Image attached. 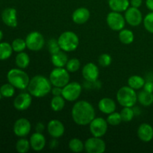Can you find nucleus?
Segmentation results:
<instances>
[{
    "instance_id": "nucleus-30",
    "label": "nucleus",
    "mask_w": 153,
    "mask_h": 153,
    "mask_svg": "<svg viewBox=\"0 0 153 153\" xmlns=\"http://www.w3.org/2000/svg\"><path fill=\"white\" fill-rule=\"evenodd\" d=\"M68 146L70 150L74 152H81L85 149V143L79 138L71 139Z\"/></svg>"
},
{
    "instance_id": "nucleus-44",
    "label": "nucleus",
    "mask_w": 153,
    "mask_h": 153,
    "mask_svg": "<svg viewBox=\"0 0 153 153\" xmlns=\"http://www.w3.org/2000/svg\"><path fill=\"white\" fill-rule=\"evenodd\" d=\"M146 6L150 11H153V0H146Z\"/></svg>"
},
{
    "instance_id": "nucleus-15",
    "label": "nucleus",
    "mask_w": 153,
    "mask_h": 153,
    "mask_svg": "<svg viewBox=\"0 0 153 153\" xmlns=\"http://www.w3.org/2000/svg\"><path fill=\"white\" fill-rule=\"evenodd\" d=\"M32 97L29 93L19 94L13 101V106L18 111H25L31 106Z\"/></svg>"
},
{
    "instance_id": "nucleus-43",
    "label": "nucleus",
    "mask_w": 153,
    "mask_h": 153,
    "mask_svg": "<svg viewBox=\"0 0 153 153\" xmlns=\"http://www.w3.org/2000/svg\"><path fill=\"white\" fill-rule=\"evenodd\" d=\"M35 128H36V132L42 133L43 131H44L45 126L44 125H43V123H37V125H36L35 126Z\"/></svg>"
},
{
    "instance_id": "nucleus-36",
    "label": "nucleus",
    "mask_w": 153,
    "mask_h": 153,
    "mask_svg": "<svg viewBox=\"0 0 153 153\" xmlns=\"http://www.w3.org/2000/svg\"><path fill=\"white\" fill-rule=\"evenodd\" d=\"M144 28L147 31L153 34V11H150L143 19Z\"/></svg>"
},
{
    "instance_id": "nucleus-34",
    "label": "nucleus",
    "mask_w": 153,
    "mask_h": 153,
    "mask_svg": "<svg viewBox=\"0 0 153 153\" xmlns=\"http://www.w3.org/2000/svg\"><path fill=\"white\" fill-rule=\"evenodd\" d=\"M13 50L16 52H21L25 50V48H27L25 40L22 38H16L11 43Z\"/></svg>"
},
{
    "instance_id": "nucleus-23",
    "label": "nucleus",
    "mask_w": 153,
    "mask_h": 153,
    "mask_svg": "<svg viewBox=\"0 0 153 153\" xmlns=\"http://www.w3.org/2000/svg\"><path fill=\"white\" fill-rule=\"evenodd\" d=\"M51 61L55 67H64L68 61L67 54L64 51H59L57 53L52 55Z\"/></svg>"
},
{
    "instance_id": "nucleus-3",
    "label": "nucleus",
    "mask_w": 153,
    "mask_h": 153,
    "mask_svg": "<svg viewBox=\"0 0 153 153\" xmlns=\"http://www.w3.org/2000/svg\"><path fill=\"white\" fill-rule=\"evenodd\" d=\"M7 79L9 83L11 84L15 88L19 90H25V88H28L30 82L28 75L20 68L11 69L9 70L7 75Z\"/></svg>"
},
{
    "instance_id": "nucleus-7",
    "label": "nucleus",
    "mask_w": 153,
    "mask_h": 153,
    "mask_svg": "<svg viewBox=\"0 0 153 153\" xmlns=\"http://www.w3.org/2000/svg\"><path fill=\"white\" fill-rule=\"evenodd\" d=\"M82 91V87L76 82H69L62 89V97L66 101L74 102L79 99Z\"/></svg>"
},
{
    "instance_id": "nucleus-17",
    "label": "nucleus",
    "mask_w": 153,
    "mask_h": 153,
    "mask_svg": "<svg viewBox=\"0 0 153 153\" xmlns=\"http://www.w3.org/2000/svg\"><path fill=\"white\" fill-rule=\"evenodd\" d=\"M16 10L13 7H7L1 13V19L6 25L11 28L17 26Z\"/></svg>"
},
{
    "instance_id": "nucleus-14",
    "label": "nucleus",
    "mask_w": 153,
    "mask_h": 153,
    "mask_svg": "<svg viewBox=\"0 0 153 153\" xmlns=\"http://www.w3.org/2000/svg\"><path fill=\"white\" fill-rule=\"evenodd\" d=\"M82 76L88 82H96L100 76L98 67L92 62L85 64L82 69Z\"/></svg>"
},
{
    "instance_id": "nucleus-11",
    "label": "nucleus",
    "mask_w": 153,
    "mask_h": 153,
    "mask_svg": "<svg viewBox=\"0 0 153 153\" xmlns=\"http://www.w3.org/2000/svg\"><path fill=\"white\" fill-rule=\"evenodd\" d=\"M108 125L107 120L103 118L95 117L89 124L90 131L94 137H102L107 132Z\"/></svg>"
},
{
    "instance_id": "nucleus-12",
    "label": "nucleus",
    "mask_w": 153,
    "mask_h": 153,
    "mask_svg": "<svg viewBox=\"0 0 153 153\" xmlns=\"http://www.w3.org/2000/svg\"><path fill=\"white\" fill-rule=\"evenodd\" d=\"M126 22L131 26H137L143 22V15L137 7H128L125 12Z\"/></svg>"
},
{
    "instance_id": "nucleus-40",
    "label": "nucleus",
    "mask_w": 153,
    "mask_h": 153,
    "mask_svg": "<svg viewBox=\"0 0 153 153\" xmlns=\"http://www.w3.org/2000/svg\"><path fill=\"white\" fill-rule=\"evenodd\" d=\"M143 90L147 92L153 93V82L152 81H147L145 82L144 86H143Z\"/></svg>"
},
{
    "instance_id": "nucleus-31",
    "label": "nucleus",
    "mask_w": 153,
    "mask_h": 153,
    "mask_svg": "<svg viewBox=\"0 0 153 153\" xmlns=\"http://www.w3.org/2000/svg\"><path fill=\"white\" fill-rule=\"evenodd\" d=\"M31 148L30 141L27 139L22 137L16 143V149L19 153H26Z\"/></svg>"
},
{
    "instance_id": "nucleus-37",
    "label": "nucleus",
    "mask_w": 153,
    "mask_h": 153,
    "mask_svg": "<svg viewBox=\"0 0 153 153\" xmlns=\"http://www.w3.org/2000/svg\"><path fill=\"white\" fill-rule=\"evenodd\" d=\"M107 122L111 126H118L122 122V118H121L120 113L118 112H113V113L108 114L107 117Z\"/></svg>"
},
{
    "instance_id": "nucleus-33",
    "label": "nucleus",
    "mask_w": 153,
    "mask_h": 153,
    "mask_svg": "<svg viewBox=\"0 0 153 153\" xmlns=\"http://www.w3.org/2000/svg\"><path fill=\"white\" fill-rule=\"evenodd\" d=\"M121 118L123 122H130L134 117V111L131 107H123L120 111Z\"/></svg>"
},
{
    "instance_id": "nucleus-2",
    "label": "nucleus",
    "mask_w": 153,
    "mask_h": 153,
    "mask_svg": "<svg viewBox=\"0 0 153 153\" xmlns=\"http://www.w3.org/2000/svg\"><path fill=\"white\" fill-rule=\"evenodd\" d=\"M52 83L46 76L37 75L30 79L28 86V93L37 98L46 97L51 92Z\"/></svg>"
},
{
    "instance_id": "nucleus-16",
    "label": "nucleus",
    "mask_w": 153,
    "mask_h": 153,
    "mask_svg": "<svg viewBox=\"0 0 153 153\" xmlns=\"http://www.w3.org/2000/svg\"><path fill=\"white\" fill-rule=\"evenodd\" d=\"M47 130L51 137L57 139L64 135L65 127L61 121L58 120H52L48 123Z\"/></svg>"
},
{
    "instance_id": "nucleus-26",
    "label": "nucleus",
    "mask_w": 153,
    "mask_h": 153,
    "mask_svg": "<svg viewBox=\"0 0 153 153\" xmlns=\"http://www.w3.org/2000/svg\"><path fill=\"white\" fill-rule=\"evenodd\" d=\"M146 82L145 79L143 77L137 75L131 76L128 79V85L134 90H140L143 88L144 84Z\"/></svg>"
},
{
    "instance_id": "nucleus-35",
    "label": "nucleus",
    "mask_w": 153,
    "mask_h": 153,
    "mask_svg": "<svg viewBox=\"0 0 153 153\" xmlns=\"http://www.w3.org/2000/svg\"><path fill=\"white\" fill-rule=\"evenodd\" d=\"M81 67V63L77 58H71L68 60L66 64V69L69 71V73H75L78 71Z\"/></svg>"
},
{
    "instance_id": "nucleus-20",
    "label": "nucleus",
    "mask_w": 153,
    "mask_h": 153,
    "mask_svg": "<svg viewBox=\"0 0 153 153\" xmlns=\"http://www.w3.org/2000/svg\"><path fill=\"white\" fill-rule=\"evenodd\" d=\"M30 145L31 148L34 151H41L46 146V138L42 133L35 132L30 137Z\"/></svg>"
},
{
    "instance_id": "nucleus-4",
    "label": "nucleus",
    "mask_w": 153,
    "mask_h": 153,
    "mask_svg": "<svg viewBox=\"0 0 153 153\" xmlns=\"http://www.w3.org/2000/svg\"><path fill=\"white\" fill-rule=\"evenodd\" d=\"M58 41L61 50L65 52L75 51L79 44V37L76 33L71 31L63 32L58 37Z\"/></svg>"
},
{
    "instance_id": "nucleus-39",
    "label": "nucleus",
    "mask_w": 153,
    "mask_h": 153,
    "mask_svg": "<svg viewBox=\"0 0 153 153\" xmlns=\"http://www.w3.org/2000/svg\"><path fill=\"white\" fill-rule=\"evenodd\" d=\"M98 62L100 66L103 67H107L111 65L112 62V58L110 55L108 54H102L100 57H99Z\"/></svg>"
},
{
    "instance_id": "nucleus-13",
    "label": "nucleus",
    "mask_w": 153,
    "mask_h": 153,
    "mask_svg": "<svg viewBox=\"0 0 153 153\" xmlns=\"http://www.w3.org/2000/svg\"><path fill=\"white\" fill-rule=\"evenodd\" d=\"M31 125L28 120L25 118H19L13 125V132L17 137H24L28 135L31 131Z\"/></svg>"
},
{
    "instance_id": "nucleus-41",
    "label": "nucleus",
    "mask_w": 153,
    "mask_h": 153,
    "mask_svg": "<svg viewBox=\"0 0 153 153\" xmlns=\"http://www.w3.org/2000/svg\"><path fill=\"white\" fill-rule=\"evenodd\" d=\"M62 89L63 88L54 86L53 88H52L51 93H52V94L54 97H56V96H62Z\"/></svg>"
},
{
    "instance_id": "nucleus-9",
    "label": "nucleus",
    "mask_w": 153,
    "mask_h": 153,
    "mask_svg": "<svg viewBox=\"0 0 153 153\" xmlns=\"http://www.w3.org/2000/svg\"><path fill=\"white\" fill-rule=\"evenodd\" d=\"M106 21L109 28L115 31H119L123 29L126 25L125 16H123L120 12L113 10L108 14Z\"/></svg>"
},
{
    "instance_id": "nucleus-38",
    "label": "nucleus",
    "mask_w": 153,
    "mask_h": 153,
    "mask_svg": "<svg viewBox=\"0 0 153 153\" xmlns=\"http://www.w3.org/2000/svg\"><path fill=\"white\" fill-rule=\"evenodd\" d=\"M47 46L48 50H49V53H50L51 55L57 53V52H58L59 51L61 50V48H60L58 40H55V39H50V40L48 41Z\"/></svg>"
},
{
    "instance_id": "nucleus-10",
    "label": "nucleus",
    "mask_w": 153,
    "mask_h": 153,
    "mask_svg": "<svg viewBox=\"0 0 153 153\" xmlns=\"http://www.w3.org/2000/svg\"><path fill=\"white\" fill-rule=\"evenodd\" d=\"M85 149L88 153H103L106 149V144L101 137L94 136L87 139Z\"/></svg>"
},
{
    "instance_id": "nucleus-6",
    "label": "nucleus",
    "mask_w": 153,
    "mask_h": 153,
    "mask_svg": "<svg viewBox=\"0 0 153 153\" xmlns=\"http://www.w3.org/2000/svg\"><path fill=\"white\" fill-rule=\"evenodd\" d=\"M49 80L53 86L64 88L70 82L69 71L64 67H56L50 73Z\"/></svg>"
},
{
    "instance_id": "nucleus-25",
    "label": "nucleus",
    "mask_w": 153,
    "mask_h": 153,
    "mask_svg": "<svg viewBox=\"0 0 153 153\" xmlns=\"http://www.w3.org/2000/svg\"><path fill=\"white\" fill-rule=\"evenodd\" d=\"M16 65L20 69H25L28 67L30 64L29 55L24 52H18L15 58Z\"/></svg>"
},
{
    "instance_id": "nucleus-5",
    "label": "nucleus",
    "mask_w": 153,
    "mask_h": 153,
    "mask_svg": "<svg viewBox=\"0 0 153 153\" xmlns=\"http://www.w3.org/2000/svg\"><path fill=\"white\" fill-rule=\"evenodd\" d=\"M117 100L123 107L132 108L137 102V95L135 90L129 86H124L120 88L117 93Z\"/></svg>"
},
{
    "instance_id": "nucleus-21",
    "label": "nucleus",
    "mask_w": 153,
    "mask_h": 153,
    "mask_svg": "<svg viewBox=\"0 0 153 153\" xmlns=\"http://www.w3.org/2000/svg\"><path fill=\"white\" fill-rule=\"evenodd\" d=\"M98 108L101 112L105 114H110L116 110V103L112 99L105 97L100 100Z\"/></svg>"
},
{
    "instance_id": "nucleus-1",
    "label": "nucleus",
    "mask_w": 153,
    "mask_h": 153,
    "mask_svg": "<svg viewBox=\"0 0 153 153\" xmlns=\"http://www.w3.org/2000/svg\"><path fill=\"white\" fill-rule=\"evenodd\" d=\"M71 114L73 121L79 126L89 125L96 116L94 106L85 100L75 103Z\"/></svg>"
},
{
    "instance_id": "nucleus-46",
    "label": "nucleus",
    "mask_w": 153,
    "mask_h": 153,
    "mask_svg": "<svg viewBox=\"0 0 153 153\" xmlns=\"http://www.w3.org/2000/svg\"><path fill=\"white\" fill-rule=\"evenodd\" d=\"M2 37H3V32L1 31V30H0V41L1 40Z\"/></svg>"
},
{
    "instance_id": "nucleus-27",
    "label": "nucleus",
    "mask_w": 153,
    "mask_h": 153,
    "mask_svg": "<svg viewBox=\"0 0 153 153\" xmlns=\"http://www.w3.org/2000/svg\"><path fill=\"white\" fill-rule=\"evenodd\" d=\"M13 48L10 43L7 42L0 43V60L4 61L11 56L13 52Z\"/></svg>"
},
{
    "instance_id": "nucleus-45",
    "label": "nucleus",
    "mask_w": 153,
    "mask_h": 153,
    "mask_svg": "<svg viewBox=\"0 0 153 153\" xmlns=\"http://www.w3.org/2000/svg\"><path fill=\"white\" fill-rule=\"evenodd\" d=\"M58 143L57 142L56 138H54L53 140H52L50 141V147L52 148H52L56 147V146H58Z\"/></svg>"
},
{
    "instance_id": "nucleus-24",
    "label": "nucleus",
    "mask_w": 153,
    "mask_h": 153,
    "mask_svg": "<svg viewBox=\"0 0 153 153\" xmlns=\"http://www.w3.org/2000/svg\"><path fill=\"white\" fill-rule=\"evenodd\" d=\"M137 101L145 107L150 106L153 103V93L142 91L137 94Z\"/></svg>"
},
{
    "instance_id": "nucleus-22",
    "label": "nucleus",
    "mask_w": 153,
    "mask_h": 153,
    "mask_svg": "<svg viewBox=\"0 0 153 153\" xmlns=\"http://www.w3.org/2000/svg\"><path fill=\"white\" fill-rule=\"evenodd\" d=\"M108 5L111 10L116 12H124L129 7V0H109Z\"/></svg>"
},
{
    "instance_id": "nucleus-19",
    "label": "nucleus",
    "mask_w": 153,
    "mask_h": 153,
    "mask_svg": "<svg viewBox=\"0 0 153 153\" xmlns=\"http://www.w3.org/2000/svg\"><path fill=\"white\" fill-rule=\"evenodd\" d=\"M90 16H91L90 10L86 7H82L76 9L73 11V15H72V19L75 23L82 25V24L85 23L89 20Z\"/></svg>"
},
{
    "instance_id": "nucleus-42",
    "label": "nucleus",
    "mask_w": 153,
    "mask_h": 153,
    "mask_svg": "<svg viewBox=\"0 0 153 153\" xmlns=\"http://www.w3.org/2000/svg\"><path fill=\"white\" fill-rule=\"evenodd\" d=\"M142 3H143V0H131L130 1L131 7H137V8H138L142 5Z\"/></svg>"
},
{
    "instance_id": "nucleus-32",
    "label": "nucleus",
    "mask_w": 153,
    "mask_h": 153,
    "mask_svg": "<svg viewBox=\"0 0 153 153\" xmlns=\"http://www.w3.org/2000/svg\"><path fill=\"white\" fill-rule=\"evenodd\" d=\"M0 92H1L2 97L10 98L14 95L15 88L10 83L4 84L0 88Z\"/></svg>"
},
{
    "instance_id": "nucleus-28",
    "label": "nucleus",
    "mask_w": 153,
    "mask_h": 153,
    "mask_svg": "<svg viewBox=\"0 0 153 153\" xmlns=\"http://www.w3.org/2000/svg\"><path fill=\"white\" fill-rule=\"evenodd\" d=\"M134 36L132 31L129 29H122L119 33V40L123 44H131L134 41Z\"/></svg>"
},
{
    "instance_id": "nucleus-8",
    "label": "nucleus",
    "mask_w": 153,
    "mask_h": 153,
    "mask_svg": "<svg viewBox=\"0 0 153 153\" xmlns=\"http://www.w3.org/2000/svg\"><path fill=\"white\" fill-rule=\"evenodd\" d=\"M26 46L29 50L37 52L43 49L45 45V39L39 31H31L25 38Z\"/></svg>"
},
{
    "instance_id": "nucleus-18",
    "label": "nucleus",
    "mask_w": 153,
    "mask_h": 153,
    "mask_svg": "<svg viewBox=\"0 0 153 153\" xmlns=\"http://www.w3.org/2000/svg\"><path fill=\"white\" fill-rule=\"evenodd\" d=\"M137 136L144 143L150 142L153 139V128L149 123H142L137 128Z\"/></svg>"
},
{
    "instance_id": "nucleus-47",
    "label": "nucleus",
    "mask_w": 153,
    "mask_h": 153,
    "mask_svg": "<svg viewBox=\"0 0 153 153\" xmlns=\"http://www.w3.org/2000/svg\"><path fill=\"white\" fill-rule=\"evenodd\" d=\"M1 97H2V96H1V92H0V100H1Z\"/></svg>"
},
{
    "instance_id": "nucleus-29",
    "label": "nucleus",
    "mask_w": 153,
    "mask_h": 153,
    "mask_svg": "<svg viewBox=\"0 0 153 153\" xmlns=\"http://www.w3.org/2000/svg\"><path fill=\"white\" fill-rule=\"evenodd\" d=\"M50 106L54 111H61L65 106V100L62 96L53 97L51 100Z\"/></svg>"
}]
</instances>
